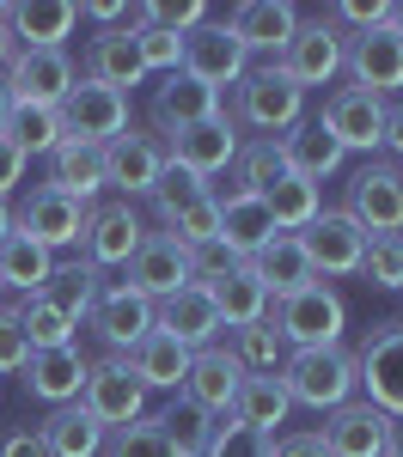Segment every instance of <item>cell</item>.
Segmentation results:
<instances>
[{
  "mask_svg": "<svg viewBox=\"0 0 403 457\" xmlns=\"http://www.w3.org/2000/svg\"><path fill=\"white\" fill-rule=\"evenodd\" d=\"M275 378L288 390V403L318 409V415L355 403V390H361V378H355V348H342V342L336 348H293Z\"/></svg>",
  "mask_w": 403,
  "mask_h": 457,
  "instance_id": "obj_1",
  "label": "cell"
},
{
  "mask_svg": "<svg viewBox=\"0 0 403 457\" xmlns=\"http://www.w3.org/2000/svg\"><path fill=\"white\" fill-rule=\"evenodd\" d=\"M269 323H275V336L293 348H336L342 342V329H348V305H342V293L330 281H312L288 293V299H269Z\"/></svg>",
  "mask_w": 403,
  "mask_h": 457,
  "instance_id": "obj_2",
  "label": "cell"
},
{
  "mask_svg": "<svg viewBox=\"0 0 403 457\" xmlns=\"http://www.w3.org/2000/svg\"><path fill=\"white\" fill-rule=\"evenodd\" d=\"M232 122H251L263 135H288L293 122H306V92L275 62L269 68H251L232 86Z\"/></svg>",
  "mask_w": 403,
  "mask_h": 457,
  "instance_id": "obj_3",
  "label": "cell"
},
{
  "mask_svg": "<svg viewBox=\"0 0 403 457\" xmlns=\"http://www.w3.org/2000/svg\"><path fill=\"white\" fill-rule=\"evenodd\" d=\"M355 378L379 415L403 421V317L373 323V336L355 348Z\"/></svg>",
  "mask_w": 403,
  "mask_h": 457,
  "instance_id": "obj_4",
  "label": "cell"
},
{
  "mask_svg": "<svg viewBox=\"0 0 403 457\" xmlns=\"http://www.w3.org/2000/svg\"><path fill=\"white\" fill-rule=\"evenodd\" d=\"M318 129H324L342 153H366V159H373V153H385L391 110H385V98H373V92H361V86H336V92L324 98Z\"/></svg>",
  "mask_w": 403,
  "mask_h": 457,
  "instance_id": "obj_5",
  "label": "cell"
},
{
  "mask_svg": "<svg viewBox=\"0 0 403 457\" xmlns=\"http://www.w3.org/2000/svg\"><path fill=\"white\" fill-rule=\"evenodd\" d=\"M348 220L361 226L366 238H391L403 232V171L391 159H366L355 183H348Z\"/></svg>",
  "mask_w": 403,
  "mask_h": 457,
  "instance_id": "obj_6",
  "label": "cell"
},
{
  "mask_svg": "<svg viewBox=\"0 0 403 457\" xmlns=\"http://www.w3.org/2000/svg\"><path fill=\"white\" fill-rule=\"evenodd\" d=\"M80 409L105 427V433H116V427H129V421H141V415H147V385L129 372V360H122V353L92 360L86 390H80Z\"/></svg>",
  "mask_w": 403,
  "mask_h": 457,
  "instance_id": "obj_7",
  "label": "cell"
},
{
  "mask_svg": "<svg viewBox=\"0 0 403 457\" xmlns=\"http://www.w3.org/2000/svg\"><path fill=\"white\" fill-rule=\"evenodd\" d=\"M183 79H196V86H208V92H226V86H239L245 73H251V55H245V43L226 31V19H208V25H196V31L183 37Z\"/></svg>",
  "mask_w": 403,
  "mask_h": 457,
  "instance_id": "obj_8",
  "label": "cell"
},
{
  "mask_svg": "<svg viewBox=\"0 0 403 457\" xmlns=\"http://www.w3.org/2000/svg\"><path fill=\"white\" fill-rule=\"evenodd\" d=\"M62 129H68V141L110 146L129 129V92H110L98 79H73L62 98Z\"/></svg>",
  "mask_w": 403,
  "mask_h": 457,
  "instance_id": "obj_9",
  "label": "cell"
},
{
  "mask_svg": "<svg viewBox=\"0 0 403 457\" xmlns=\"http://www.w3.org/2000/svg\"><path fill=\"white\" fill-rule=\"evenodd\" d=\"M299 250H306V262H312V275L318 281H336V275H361V256H366V232L348 220L342 208H324L306 232H293Z\"/></svg>",
  "mask_w": 403,
  "mask_h": 457,
  "instance_id": "obj_10",
  "label": "cell"
},
{
  "mask_svg": "<svg viewBox=\"0 0 403 457\" xmlns=\"http://www.w3.org/2000/svg\"><path fill=\"white\" fill-rule=\"evenodd\" d=\"M86 202H73V195H62V189H49V183H37L31 195L19 202V213H13V232H25L31 245H43L49 256L55 250L80 245V232H86Z\"/></svg>",
  "mask_w": 403,
  "mask_h": 457,
  "instance_id": "obj_11",
  "label": "cell"
},
{
  "mask_svg": "<svg viewBox=\"0 0 403 457\" xmlns=\"http://www.w3.org/2000/svg\"><path fill=\"white\" fill-rule=\"evenodd\" d=\"M147 226L141 213H135V202H92V213H86V232H80V245H86V262L105 275V269H129V256L141 250Z\"/></svg>",
  "mask_w": 403,
  "mask_h": 457,
  "instance_id": "obj_12",
  "label": "cell"
},
{
  "mask_svg": "<svg viewBox=\"0 0 403 457\" xmlns=\"http://www.w3.org/2000/svg\"><path fill=\"white\" fill-rule=\"evenodd\" d=\"M165 165H172L165 141H159V135H147V129H135V122L105 146V183H110V189H122V202L153 195V183H159Z\"/></svg>",
  "mask_w": 403,
  "mask_h": 457,
  "instance_id": "obj_13",
  "label": "cell"
},
{
  "mask_svg": "<svg viewBox=\"0 0 403 457\" xmlns=\"http://www.w3.org/2000/svg\"><path fill=\"white\" fill-rule=\"evenodd\" d=\"M6 92H13V104H43V110H62L68 98V86L80 79L73 73V55L68 49H19L13 62H6Z\"/></svg>",
  "mask_w": 403,
  "mask_h": 457,
  "instance_id": "obj_14",
  "label": "cell"
},
{
  "mask_svg": "<svg viewBox=\"0 0 403 457\" xmlns=\"http://www.w3.org/2000/svg\"><path fill=\"white\" fill-rule=\"evenodd\" d=\"M342 55H348V37L336 31L330 19H312V25L293 31V43L275 55V68L306 92V86H330V79L342 73Z\"/></svg>",
  "mask_w": 403,
  "mask_h": 457,
  "instance_id": "obj_15",
  "label": "cell"
},
{
  "mask_svg": "<svg viewBox=\"0 0 403 457\" xmlns=\"http://www.w3.org/2000/svg\"><path fill=\"white\" fill-rule=\"evenodd\" d=\"M153 329L159 336H172L178 348L202 353V348H220V312H214V293L208 287H183V293H172V299H159L153 305Z\"/></svg>",
  "mask_w": 403,
  "mask_h": 457,
  "instance_id": "obj_16",
  "label": "cell"
},
{
  "mask_svg": "<svg viewBox=\"0 0 403 457\" xmlns=\"http://www.w3.org/2000/svg\"><path fill=\"white\" fill-rule=\"evenodd\" d=\"M129 287L147 293L153 305L172 299V293H183V287H196V275H189V250H183L172 232H147L141 250L129 256Z\"/></svg>",
  "mask_w": 403,
  "mask_h": 457,
  "instance_id": "obj_17",
  "label": "cell"
},
{
  "mask_svg": "<svg viewBox=\"0 0 403 457\" xmlns=\"http://www.w3.org/2000/svg\"><path fill=\"white\" fill-rule=\"evenodd\" d=\"M165 153H172V165H183V171L214 177V171H226V165L245 153V141H239V122L220 110V116L196 122V129H178V135L165 141Z\"/></svg>",
  "mask_w": 403,
  "mask_h": 457,
  "instance_id": "obj_18",
  "label": "cell"
},
{
  "mask_svg": "<svg viewBox=\"0 0 403 457\" xmlns=\"http://www.w3.org/2000/svg\"><path fill=\"white\" fill-rule=\"evenodd\" d=\"M98 336L110 342V353H129L141 336H153V299L147 293H135L129 281H110L105 293H98V305H92V317H86Z\"/></svg>",
  "mask_w": 403,
  "mask_h": 457,
  "instance_id": "obj_19",
  "label": "cell"
},
{
  "mask_svg": "<svg viewBox=\"0 0 403 457\" xmlns=\"http://www.w3.org/2000/svg\"><path fill=\"white\" fill-rule=\"evenodd\" d=\"M324 452L330 457H391V415L373 403H342L324 421Z\"/></svg>",
  "mask_w": 403,
  "mask_h": 457,
  "instance_id": "obj_20",
  "label": "cell"
},
{
  "mask_svg": "<svg viewBox=\"0 0 403 457\" xmlns=\"http://www.w3.org/2000/svg\"><path fill=\"white\" fill-rule=\"evenodd\" d=\"M239 385H245V366H239L226 348H202V353H189V372H183L178 396H189L202 415H214V421H220V415H232Z\"/></svg>",
  "mask_w": 403,
  "mask_h": 457,
  "instance_id": "obj_21",
  "label": "cell"
},
{
  "mask_svg": "<svg viewBox=\"0 0 403 457\" xmlns=\"http://www.w3.org/2000/svg\"><path fill=\"white\" fill-rule=\"evenodd\" d=\"M80 79H98L110 92H129V86H141L147 79V62H141V43L129 25H116V31H98L86 43V55H80Z\"/></svg>",
  "mask_w": 403,
  "mask_h": 457,
  "instance_id": "obj_22",
  "label": "cell"
},
{
  "mask_svg": "<svg viewBox=\"0 0 403 457\" xmlns=\"http://www.w3.org/2000/svg\"><path fill=\"white\" fill-rule=\"evenodd\" d=\"M342 68L355 73V86H361V92H373V98L403 92V43L385 31V25H379V31H361V37H348Z\"/></svg>",
  "mask_w": 403,
  "mask_h": 457,
  "instance_id": "obj_23",
  "label": "cell"
},
{
  "mask_svg": "<svg viewBox=\"0 0 403 457\" xmlns=\"http://www.w3.org/2000/svg\"><path fill=\"white\" fill-rule=\"evenodd\" d=\"M86 372H92V360L80 348H37L25 360V390H31L37 403H49V409H68L86 390Z\"/></svg>",
  "mask_w": 403,
  "mask_h": 457,
  "instance_id": "obj_24",
  "label": "cell"
},
{
  "mask_svg": "<svg viewBox=\"0 0 403 457\" xmlns=\"http://www.w3.org/2000/svg\"><path fill=\"white\" fill-rule=\"evenodd\" d=\"M220 110H226L220 92L196 86V79H183V73H165V86L153 92V135L172 141L178 129H196V122H208V116H220Z\"/></svg>",
  "mask_w": 403,
  "mask_h": 457,
  "instance_id": "obj_25",
  "label": "cell"
},
{
  "mask_svg": "<svg viewBox=\"0 0 403 457\" xmlns=\"http://www.w3.org/2000/svg\"><path fill=\"white\" fill-rule=\"evenodd\" d=\"M73 25H80L73 0H19V6H6V31H13L19 49H68Z\"/></svg>",
  "mask_w": 403,
  "mask_h": 457,
  "instance_id": "obj_26",
  "label": "cell"
},
{
  "mask_svg": "<svg viewBox=\"0 0 403 457\" xmlns=\"http://www.w3.org/2000/svg\"><path fill=\"white\" fill-rule=\"evenodd\" d=\"M226 31L245 43V55L251 49H269V55H281L299 31V12H293L288 0H239L232 6V19H226Z\"/></svg>",
  "mask_w": 403,
  "mask_h": 457,
  "instance_id": "obj_27",
  "label": "cell"
},
{
  "mask_svg": "<svg viewBox=\"0 0 403 457\" xmlns=\"http://www.w3.org/2000/svg\"><path fill=\"white\" fill-rule=\"evenodd\" d=\"M214 202H220V245L232 250L239 262H251L256 250L281 232V226L269 220V208H263V195H239V189H232V195H214Z\"/></svg>",
  "mask_w": 403,
  "mask_h": 457,
  "instance_id": "obj_28",
  "label": "cell"
},
{
  "mask_svg": "<svg viewBox=\"0 0 403 457\" xmlns=\"http://www.w3.org/2000/svg\"><path fill=\"white\" fill-rule=\"evenodd\" d=\"M49 189H62L73 202H98L105 189V146H86V141H62L49 153Z\"/></svg>",
  "mask_w": 403,
  "mask_h": 457,
  "instance_id": "obj_29",
  "label": "cell"
},
{
  "mask_svg": "<svg viewBox=\"0 0 403 457\" xmlns=\"http://www.w3.org/2000/svg\"><path fill=\"white\" fill-rule=\"evenodd\" d=\"M288 390H281V378L269 372V378H256V372H245V385H239V396H232V415L226 421L251 427V433H263V439H275V427H288Z\"/></svg>",
  "mask_w": 403,
  "mask_h": 457,
  "instance_id": "obj_30",
  "label": "cell"
},
{
  "mask_svg": "<svg viewBox=\"0 0 403 457\" xmlns=\"http://www.w3.org/2000/svg\"><path fill=\"white\" fill-rule=\"evenodd\" d=\"M251 269L263 275V287H269V299H288V293H299V287H312V281H318L293 232H275V238H269V245H263V250L251 256Z\"/></svg>",
  "mask_w": 403,
  "mask_h": 457,
  "instance_id": "obj_31",
  "label": "cell"
},
{
  "mask_svg": "<svg viewBox=\"0 0 403 457\" xmlns=\"http://www.w3.org/2000/svg\"><path fill=\"white\" fill-rule=\"evenodd\" d=\"M37 439H43V452H49V457H98L110 433L92 421L80 403H68V409H49V421L37 427Z\"/></svg>",
  "mask_w": 403,
  "mask_h": 457,
  "instance_id": "obj_32",
  "label": "cell"
},
{
  "mask_svg": "<svg viewBox=\"0 0 403 457\" xmlns=\"http://www.w3.org/2000/svg\"><path fill=\"white\" fill-rule=\"evenodd\" d=\"M122 360H129V372H135L147 390H183V372H189V348H178V342L159 336V329L141 336Z\"/></svg>",
  "mask_w": 403,
  "mask_h": 457,
  "instance_id": "obj_33",
  "label": "cell"
},
{
  "mask_svg": "<svg viewBox=\"0 0 403 457\" xmlns=\"http://www.w3.org/2000/svg\"><path fill=\"white\" fill-rule=\"evenodd\" d=\"M208 293H214V312H220L226 329H245V323H263V317H269V287H263V275H256L251 262H239V269L220 287H208Z\"/></svg>",
  "mask_w": 403,
  "mask_h": 457,
  "instance_id": "obj_34",
  "label": "cell"
},
{
  "mask_svg": "<svg viewBox=\"0 0 403 457\" xmlns=\"http://www.w3.org/2000/svg\"><path fill=\"white\" fill-rule=\"evenodd\" d=\"M281 159H288V171H293V177H306V183H324V177L336 171L348 153L330 141L318 122H293L288 135H281Z\"/></svg>",
  "mask_w": 403,
  "mask_h": 457,
  "instance_id": "obj_35",
  "label": "cell"
},
{
  "mask_svg": "<svg viewBox=\"0 0 403 457\" xmlns=\"http://www.w3.org/2000/svg\"><path fill=\"white\" fill-rule=\"evenodd\" d=\"M49 275H55V256L43 245H31L25 232H6V238H0V287H19V293L31 299V293L49 287Z\"/></svg>",
  "mask_w": 403,
  "mask_h": 457,
  "instance_id": "obj_36",
  "label": "cell"
},
{
  "mask_svg": "<svg viewBox=\"0 0 403 457\" xmlns=\"http://www.w3.org/2000/svg\"><path fill=\"white\" fill-rule=\"evenodd\" d=\"M98 293H105V275H98L92 262H68V269H55L49 287H43V299H49L62 317H73V323H86V317H92Z\"/></svg>",
  "mask_w": 403,
  "mask_h": 457,
  "instance_id": "obj_37",
  "label": "cell"
},
{
  "mask_svg": "<svg viewBox=\"0 0 403 457\" xmlns=\"http://www.w3.org/2000/svg\"><path fill=\"white\" fill-rule=\"evenodd\" d=\"M263 208H269V220H275L281 232H306V226L324 213V189L306 183V177H281V183L263 195Z\"/></svg>",
  "mask_w": 403,
  "mask_h": 457,
  "instance_id": "obj_38",
  "label": "cell"
},
{
  "mask_svg": "<svg viewBox=\"0 0 403 457\" xmlns=\"http://www.w3.org/2000/svg\"><path fill=\"white\" fill-rule=\"evenodd\" d=\"M6 135H13V146H19L25 159H49L55 146L68 141V129H62V110H43V104H13V122H6Z\"/></svg>",
  "mask_w": 403,
  "mask_h": 457,
  "instance_id": "obj_39",
  "label": "cell"
},
{
  "mask_svg": "<svg viewBox=\"0 0 403 457\" xmlns=\"http://www.w3.org/2000/svg\"><path fill=\"white\" fill-rule=\"evenodd\" d=\"M232 360L245 366V372H256V378H269V372H281V360H288V342L275 336V323L263 317V323H245V329H232Z\"/></svg>",
  "mask_w": 403,
  "mask_h": 457,
  "instance_id": "obj_40",
  "label": "cell"
},
{
  "mask_svg": "<svg viewBox=\"0 0 403 457\" xmlns=\"http://www.w3.org/2000/svg\"><path fill=\"white\" fill-rule=\"evenodd\" d=\"M232 171H239V195H269L288 171V159H281V141H251L239 159H232Z\"/></svg>",
  "mask_w": 403,
  "mask_h": 457,
  "instance_id": "obj_41",
  "label": "cell"
},
{
  "mask_svg": "<svg viewBox=\"0 0 403 457\" xmlns=\"http://www.w3.org/2000/svg\"><path fill=\"white\" fill-rule=\"evenodd\" d=\"M19 323H25V342H31V353H37V348H73V329H80V323H73V317H62L49 299H43V293H31V299L19 305Z\"/></svg>",
  "mask_w": 403,
  "mask_h": 457,
  "instance_id": "obj_42",
  "label": "cell"
},
{
  "mask_svg": "<svg viewBox=\"0 0 403 457\" xmlns=\"http://www.w3.org/2000/svg\"><path fill=\"white\" fill-rule=\"evenodd\" d=\"M105 445H110V457H183V452H178V439L159 427V415H141V421L116 427Z\"/></svg>",
  "mask_w": 403,
  "mask_h": 457,
  "instance_id": "obj_43",
  "label": "cell"
},
{
  "mask_svg": "<svg viewBox=\"0 0 403 457\" xmlns=\"http://www.w3.org/2000/svg\"><path fill=\"white\" fill-rule=\"evenodd\" d=\"M159 427L178 439V452H183V457H202V452H208V439H214V415H202L189 396H178V403L159 415Z\"/></svg>",
  "mask_w": 403,
  "mask_h": 457,
  "instance_id": "obj_44",
  "label": "cell"
},
{
  "mask_svg": "<svg viewBox=\"0 0 403 457\" xmlns=\"http://www.w3.org/2000/svg\"><path fill=\"white\" fill-rule=\"evenodd\" d=\"M165 232L178 238L183 250H202L220 238V202L214 195H202V202H189V208H178L172 220H165Z\"/></svg>",
  "mask_w": 403,
  "mask_h": 457,
  "instance_id": "obj_45",
  "label": "cell"
},
{
  "mask_svg": "<svg viewBox=\"0 0 403 457\" xmlns=\"http://www.w3.org/2000/svg\"><path fill=\"white\" fill-rule=\"evenodd\" d=\"M361 275H366V287H379V293H403V232H391V238H366Z\"/></svg>",
  "mask_w": 403,
  "mask_h": 457,
  "instance_id": "obj_46",
  "label": "cell"
},
{
  "mask_svg": "<svg viewBox=\"0 0 403 457\" xmlns=\"http://www.w3.org/2000/svg\"><path fill=\"white\" fill-rule=\"evenodd\" d=\"M202 195H214V189H208V177L183 171V165H165V171H159V183H153V208H159V220H172L178 208L202 202Z\"/></svg>",
  "mask_w": 403,
  "mask_h": 457,
  "instance_id": "obj_47",
  "label": "cell"
},
{
  "mask_svg": "<svg viewBox=\"0 0 403 457\" xmlns=\"http://www.w3.org/2000/svg\"><path fill=\"white\" fill-rule=\"evenodd\" d=\"M135 43H141L147 73H178V68H183V37H178V31L153 25V31H135Z\"/></svg>",
  "mask_w": 403,
  "mask_h": 457,
  "instance_id": "obj_48",
  "label": "cell"
},
{
  "mask_svg": "<svg viewBox=\"0 0 403 457\" xmlns=\"http://www.w3.org/2000/svg\"><path fill=\"white\" fill-rule=\"evenodd\" d=\"M202 457H269V439L251 433V427H239V421H220Z\"/></svg>",
  "mask_w": 403,
  "mask_h": 457,
  "instance_id": "obj_49",
  "label": "cell"
},
{
  "mask_svg": "<svg viewBox=\"0 0 403 457\" xmlns=\"http://www.w3.org/2000/svg\"><path fill=\"white\" fill-rule=\"evenodd\" d=\"M324 19L342 37H348V31H355V37H361V31H379V25H385V0H336Z\"/></svg>",
  "mask_w": 403,
  "mask_h": 457,
  "instance_id": "obj_50",
  "label": "cell"
},
{
  "mask_svg": "<svg viewBox=\"0 0 403 457\" xmlns=\"http://www.w3.org/2000/svg\"><path fill=\"white\" fill-rule=\"evenodd\" d=\"M25 360H31V342H25L19 305H0V372H25Z\"/></svg>",
  "mask_w": 403,
  "mask_h": 457,
  "instance_id": "obj_51",
  "label": "cell"
},
{
  "mask_svg": "<svg viewBox=\"0 0 403 457\" xmlns=\"http://www.w3.org/2000/svg\"><path fill=\"white\" fill-rule=\"evenodd\" d=\"M232 269H239V256L220 245V238H214V245H202V250H189V275H196V287H220Z\"/></svg>",
  "mask_w": 403,
  "mask_h": 457,
  "instance_id": "obj_52",
  "label": "cell"
},
{
  "mask_svg": "<svg viewBox=\"0 0 403 457\" xmlns=\"http://www.w3.org/2000/svg\"><path fill=\"white\" fill-rule=\"evenodd\" d=\"M269 457H330V452L324 433H281V439H269Z\"/></svg>",
  "mask_w": 403,
  "mask_h": 457,
  "instance_id": "obj_53",
  "label": "cell"
},
{
  "mask_svg": "<svg viewBox=\"0 0 403 457\" xmlns=\"http://www.w3.org/2000/svg\"><path fill=\"white\" fill-rule=\"evenodd\" d=\"M25 165H31V159H25V153L13 146V135H0V202H6V195L19 189V177H25Z\"/></svg>",
  "mask_w": 403,
  "mask_h": 457,
  "instance_id": "obj_54",
  "label": "cell"
},
{
  "mask_svg": "<svg viewBox=\"0 0 403 457\" xmlns=\"http://www.w3.org/2000/svg\"><path fill=\"white\" fill-rule=\"evenodd\" d=\"M0 457H49V452H43L37 427H19V433H6V439H0Z\"/></svg>",
  "mask_w": 403,
  "mask_h": 457,
  "instance_id": "obj_55",
  "label": "cell"
},
{
  "mask_svg": "<svg viewBox=\"0 0 403 457\" xmlns=\"http://www.w3.org/2000/svg\"><path fill=\"white\" fill-rule=\"evenodd\" d=\"M80 19H98L105 31H116V25L129 19V6H116V0H86V6H80Z\"/></svg>",
  "mask_w": 403,
  "mask_h": 457,
  "instance_id": "obj_56",
  "label": "cell"
},
{
  "mask_svg": "<svg viewBox=\"0 0 403 457\" xmlns=\"http://www.w3.org/2000/svg\"><path fill=\"white\" fill-rule=\"evenodd\" d=\"M385 153H391V165L403 171V110H391V129H385Z\"/></svg>",
  "mask_w": 403,
  "mask_h": 457,
  "instance_id": "obj_57",
  "label": "cell"
},
{
  "mask_svg": "<svg viewBox=\"0 0 403 457\" xmlns=\"http://www.w3.org/2000/svg\"><path fill=\"white\" fill-rule=\"evenodd\" d=\"M385 31L403 43V0H391V6H385Z\"/></svg>",
  "mask_w": 403,
  "mask_h": 457,
  "instance_id": "obj_58",
  "label": "cell"
},
{
  "mask_svg": "<svg viewBox=\"0 0 403 457\" xmlns=\"http://www.w3.org/2000/svg\"><path fill=\"white\" fill-rule=\"evenodd\" d=\"M13 55H19V43H13V31H6V19H0V73H6Z\"/></svg>",
  "mask_w": 403,
  "mask_h": 457,
  "instance_id": "obj_59",
  "label": "cell"
},
{
  "mask_svg": "<svg viewBox=\"0 0 403 457\" xmlns=\"http://www.w3.org/2000/svg\"><path fill=\"white\" fill-rule=\"evenodd\" d=\"M6 122H13V92H6V79H0V135H6Z\"/></svg>",
  "mask_w": 403,
  "mask_h": 457,
  "instance_id": "obj_60",
  "label": "cell"
},
{
  "mask_svg": "<svg viewBox=\"0 0 403 457\" xmlns=\"http://www.w3.org/2000/svg\"><path fill=\"white\" fill-rule=\"evenodd\" d=\"M391 457H403V421H391Z\"/></svg>",
  "mask_w": 403,
  "mask_h": 457,
  "instance_id": "obj_61",
  "label": "cell"
},
{
  "mask_svg": "<svg viewBox=\"0 0 403 457\" xmlns=\"http://www.w3.org/2000/svg\"><path fill=\"white\" fill-rule=\"evenodd\" d=\"M6 232H13V208L0 202V238H6Z\"/></svg>",
  "mask_w": 403,
  "mask_h": 457,
  "instance_id": "obj_62",
  "label": "cell"
},
{
  "mask_svg": "<svg viewBox=\"0 0 403 457\" xmlns=\"http://www.w3.org/2000/svg\"><path fill=\"white\" fill-rule=\"evenodd\" d=\"M0 293H6V287H0Z\"/></svg>",
  "mask_w": 403,
  "mask_h": 457,
  "instance_id": "obj_63",
  "label": "cell"
}]
</instances>
